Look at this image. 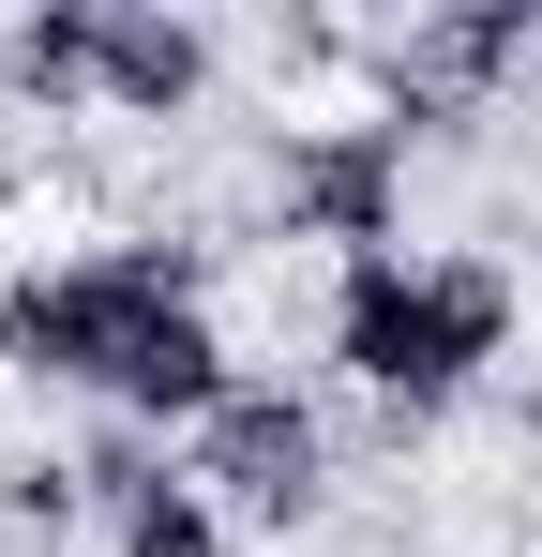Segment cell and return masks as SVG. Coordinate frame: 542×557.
<instances>
[{"mask_svg":"<svg viewBox=\"0 0 542 557\" xmlns=\"http://www.w3.org/2000/svg\"><path fill=\"white\" fill-rule=\"evenodd\" d=\"M181 467H196V497H211L226 528H317V512H332V422H317V392H286V376H242V392L181 437Z\"/></svg>","mask_w":542,"mask_h":557,"instance_id":"cell-4","label":"cell"},{"mask_svg":"<svg viewBox=\"0 0 542 557\" xmlns=\"http://www.w3.org/2000/svg\"><path fill=\"white\" fill-rule=\"evenodd\" d=\"M513 362V272L497 257H347L332 272V376L377 407V437L452 422L482 376Z\"/></svg>","mask_w":542,"mask_h":557,"instance_id":"cell-1","label":"cell"},{"mask_svg":"<svg viewBox=\"0 0 542 557\" xmlns=\"http://www.w3.org/2000/svg\"><path fill=\"white\" fill-rule=\"evenodd\" d=\"M90 76H106V0H30V15L0 30V91L30 106V121L90 106Z\"/></svg>","mask_w":542,"mask_h":557,"instance_id":"cell-8","label":"cell"},{"mask_svg":"<svg viewBox=\"0 0 542 557\" xmlns=\"http://www.w3.org/2000/svg\"><path fill=\"white\" fill-rule=\"evenodd\" d=\"M106 121H196L211 106V15L181 0H106V76H90Z\"/></svg>","mask_w":542,"mask_h":557,"instance_id":"cell-6","label":"cell"},{"mask_svg":"<svg viewBox=\"0 0 542 557\" xmlns=\"http://www.w3.org/2000/svg\"><path fill=\"white\" fill-rule=\"evenodd\" d=\"M196 301H211V242H167V226L90 242V257H15V272H0V362L106 407L121 347H136L151 317H196Z\"/></svg>","mask_w":542,"mask_h":557,"instance_id":"cell-2","label":"cell"},{"mask_svg":"<svg viewBox=\"0 0 542 557\" xmlns=\"http://www.w3.org/2000/svg\"><path fill=\"white\" fill-rule=\"evenodd\" d=\"M392 211H407V136L392 121H286L271 136V226L286 242L392 257Z\"/></svg>","mask_w":542,"mask_h":557,"instance_id":"cell-5","label":"cell"},{"mask_svg":"<svg viewBox=\"0 0 542 557\" xmlns=\"http://www.w3.org/2000/svg\"><path fill=\"white\" fill-rule=\"evenodd\" d=\"M90 512V482H76V453H15L0 467V528H15V557H61V528Z\"/></svg>","mask_w":542,"mask_h":557,"instance_id":"cell-10","label":"cell"},{"mask_svg":"<svg viewBox=\"0 0 542 557\" xmlns=\"http://www.w3.org/2000/svg\"><path fill=\"white\" fill-rule=\"evenodd\" d=\"M542 61V15L528 0H422L407 30H361V91L392 136H452Z\"/></svg>","mask_w":542,"mask_h":557,"instance_id":"cell-3","label":"cell"},{"mask_svg":"<svg viewBox=\"0 0 542 557\" xmlns=\"http://www.w3.org/2000/svg\"><path fill=\"white\" fill-rule=\"evenodd\" d=\"M76 482H90V512L121 528L136 497H167V482H181V437H151V422H121V407H90V437H76Z\"/></svg>","mask_w":542,"mask_h":557,"instance_id":"cell-9","label":"cell"},{"mask_svg":"<svg viewBox=\"0 0 542 557\" xmlns=\"http://www.w3.org/2000/svg\"><path fill=\"white\" fill-rule=\"evenodd\" d=\"M106 557H226V512L196 497V467H181L167 497H136L121 528H106Z\"/></svg>","mask_w":542,"mask_h":557,"instance_id":"cell-11","label":"cell"},{"mask_svg":"<svg viewBox=\"0 0 542 557\" xmlns=\"http://www.w3.org/2000/svg\"><path fill=\"white\" fill-rule=\"evenodd\" d=\"M226 392H242V376H226V332H211V301H196V317H151V332L121 347V376H106V407H121V422H151V437H196Z\"/></svg>","mask_w":542,"mask_h":557,"instance_id":"cell-7","label":"cell"}]
</instances>
